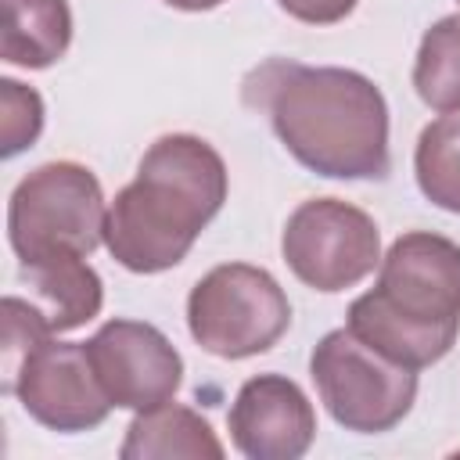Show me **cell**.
<instances>
[{"instance_id": "cell-7", "label": "cell", "mask_w": 460, "mask_h": 460, "mask_svg": "<svg viewBox=\"0 0 460 460\" xmlns=\"http://www.w3.org/2000/svg\"><path fill=\"white\" fill-rule=\"evenodd\" d=\"M280 255L305 288L338 295L381 266V230L341 198H309L288 216Z\"/></svg>"}, {"instance_id": "cell-4", "label": "cell", "mask_w": 460, "mask_h": 460, "mask_svg": "<svg viewBox=\"0 0 460 460\" xmlns=\"http://www.w3.org/2000/svg\"><path fill=\"white\" fill-rule=\"evenodd\" d=\"M291 327V302L277 277L262 266H212L187 295L190 338L219 359H248L270 352Z\"/></svg>"}, {"instance_id": "cell-13", "label": "cell", "mask_w": 460, "mask_h": 460, "mask_svg": "<svg viewBox=\"0 0 460 460\" xmlns=\"http://www.w3.org/2000/svg\"><path fill=\"white\" fill-rule=\"evenodd\" d=\"M0 58L18 68H50L72 43L68 0H0Z\"/></svg>"}, {"instance_id": "cell-15", "label": "cell", "mask_w": 460, "mask_h": 460, "mask_svg": "<svg viewBox=\"0 0 460 460\" xmlns=\"http://www.w3.org/2000/svg\"><path fill=\"white\" fill-rule=\"evenodd\" d=\"M413 176L431 205L460 216V115H442L420 129Z\"/></svg>"}, {"instance_id": "cell-6", "label": "cell", "mask_w": 460, "mask_h": 460, "mask_svg": "<svg viewBox=\"0 0 460 460\" xmlns=\"http://www.w3.org/2000/svg\"><path fill=\"white\" fill-rule=\"evenodd\" d=\"M309 377L334 424L356 435L392 431L417 399V370L392 363L349 327L327 331L313 345Z\"/></svg>"}, {"instance_id": "cell-1", "label": "cell", "mask_w": 460, "mask_h": 460, "mask_svg": "<svg viewBox=\"0 0 460 460\" xmlns=\"http://www.w3.org/2000/svg\"><path fill=\"white\" fill-rule=\"evenodd\" d=\"M241 101L262 111L284 151L327 180L392 172L385 93L356 68L266 58L241 79Z\"/></svg>"}, {"instance_id": "cell-11", "label": "cell", "mask_w": 460, "mask_h": 460, "mask_svg": "<svg viewBox=\"0 0 460 460\" xmlns=\"http://www.w3.org/2000/svg\"><path fill=\"white\" fill-rule=\"evenodd\" d=\"M18 277L29 284V302L43 313L54 334L75 331L104 305V284L86 255L54 252L18 262Z\"/></svg>"}, {"instance_id": "cell-2", "label": "cell", "mask_w": 460, "mask_h": 460, "mask_svg": "<svg viewBox=\"0 0 460 460\" xmlns=\"http://www.w3.org/2000/svg\"><path fill=\"white\" fill-rule=\"evenodd\" d=\"M226 187V162L208 140L165 133L108 205L104 248L129 273H165L187 259L201 230L219 216Z\"/></svg>"}, {"instance_id": "cell-14", "label": "cell", "mask_w": 460, "mask_h": 460, "mask_svg": "<svg viewBox=\"0 0 460 460\" xmlns=\"http://www.w3.org/2000/svg\"><path fill=\"white\" fill-rule=\"evenodd\" d=\"M413 90L438 115H460V14L438 18L417 47Z\"/></svg>"}, {"instance_id": "cell-3", "label": "cell", "mask_w": 460, "mask_h": 460, "mask_svg": "<svg viewBox=\"0 0 460 460\" xmlns=\"http://www.w3.org/2000/svg\"><path fill=\"white\" fill-rule=\"evenodd\" d=\"M345 327L410 370L438 363L460 334V244L431 230L395 237Z\"/></svg>"}, {"instance_id": "cell-12", "label": "cell", "mask_w": 460, "mask_h": 460, "mask_svg": "<svg viewBox=\"0 0 460 460\" xmlns=\"http://www.w3.org/2000/svg\"><path fill=\"white\" fill-rule=\"evenodd\" d=\"M226 449L219 442V435L212 431V424L180 402H162L151 410H140L129 428L126 438L119 446L122 460H172V456H187V460H201L212 456L219 460Z\"/></svg>"}, {"instance_id": "cell-10", "label": "cell", "mask_w": 460, "mask_h": 460, "mask_svg": "<svg viewBox=\"0 0 460 460\" xmlns=\"http://www.w3.org/2000/svg\"><path fill=\"white\" fill-rule=\"evenodd\" d=\"M226 428L248 460H298L316 438V410L291 377L255 374L237 388Z\"/></svg>"}, {"instance_id": "cell-5", "label": "cell", "mask_w": 460, "mask_h": 460, "mask_svg": "<svg viewBox=\"0 0 460 460\" xmlns=\"http://www.w3.org/2000/svg\"><path fill=\"white\" fill-rule=\"evenodd\" d=\"M104 190L79 162H47L32 169L7 201V241L18 262L54 252L90 255L104 244Z\"/></svg>"}, {"instance_id": "cell-9", "label": "cell", "mask_w": 460, "mask_h": 460, "mask_svg": "<svg viewBox=\"0 0 460 460\" xmlns=\"http://www.w3.org/2000/svg\"><path fill=\"white\" fill-rule=\"evenodd\" d=\"M83 345L115 410L140 413L162 406L183 385V356L155 323L115 316Z\"/></svg>"}, {"instance_id": "cell-17", "label": "cell", "mask_w": 460, "mask_h": 460, "mask_svg": "<svg viewBox=\"0 0 460 460\" xmlns=\"http://www.w3.org/2000/svg\"><path fill=\"white\" fill-rule=\"evenodd\" d=\"M359 0H277V7L284 14H291L295 22H305V25H334V22H345L352 11H356Z\"/></svg>"}, {"instance_id": "cell-8", "label": "cell", "mask_w": 460, "mask_h": 460, "mask_svg": "<svg viewBox=\"0 0 460 460\" xmlns=\"http://www.w3.org/2000/svg\"><path fill=\"white\" fill-rule=\"evenodd\" d=\"M4 392L14 395L36 424L58 435L90 431L115 410L90 367L86 345L58 341L54 334L36 341L11 370H4Z\"/></svg>"}, {"instance_id": "cell-18", "label": "cell", "mask_w": 460, "mask_h": 460, "mask_svg": "<svg viewBox=\"0 0 460 460\" xmlns=\"http://www.w3.org/2000/svg\"><path fill=\"white\" fill-rule=\"evenodd\" d=\"M162 4H169V7H176V11L201 14V11H212V7H219V4H226V0H162Z\"/></svg>"}, {"instance_id": "cell-16", "label": "cell", "mask_w": 460, "mask_h": 460, "mask_svg": "<svg viewBox=\"0 0 460 460\" xmlns=\"http://www.w3.org/2000/svg\"><path fill=\"white\" fill-rule=\"evenodd\" d=\"M43 133V97L18 83L0 79V155L14 158L29 151Z\"/></svg>"}]
</instances>
